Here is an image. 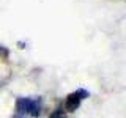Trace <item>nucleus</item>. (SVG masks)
Returning a JSON list of instances; mask_svg holds the SVG:
<instances>
[{"mask_svg":"<svg viewBox=\"0 0 126 118\" xmlns=\"http://www.w3.org/2000/svg\"><path fill=\"white\" fill-rule=\"evenodd\" d=\"M49 118H66V115L62 112V110H55V112H54Z\"/></svg>","mask_w":126,"mask_h":118,"instance_id":"obj_3","label":"nucleus"},{"mask_svg":"<svg viewBox=\"0 0 126 118\" xmlns=\"http://www.w3.org/2000/svg\"><path fill=\"white\" fill-rule=\"evenodd\" d=\"M88 96V93L85 91V90H79L76 93H71L68 98H66V102H65V107L66 110H69V112H74L79 105H80V101L84 99V98Z\"/></svg>","mask_w":126,"mask_h":118,"instance_id":"obj_2","label":"nucleus"},{"mask_svg":"<svg viewBox=\"0 0 126 118\" xmlns=\"http://www.w3.org/2000/svg\"><path fill=\"white\" fill-rule=\"evenodd\" d=\"M16 113H17V118L38 117L41 113V102H39V99L19 98L16 102Z\"/></svg>","mask_w":126,"mask_h":118,"instance_id":"obj_1","label":"nucleus"}]
</instances>
